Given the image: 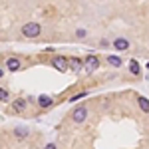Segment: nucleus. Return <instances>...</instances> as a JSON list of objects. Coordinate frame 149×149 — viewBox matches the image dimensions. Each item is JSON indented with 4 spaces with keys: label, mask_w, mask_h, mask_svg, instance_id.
Masks as SVG:
<instances>
[{
    "label": "nucleus",
    "mask_w": 149,
    "mask_h": 149,
    "mask_svg": "<svg viewBox=\"0 0 149 149\" xmlns=\"http://www.w3.org/2000/svg\"><path fill=\"white\" fill-rule=\"evenodd\" d=\"M84 64H86V66H88L90 70H95L97 66H100V58L93 56V54H90V56L86 58V62H84Z\"/></svg>",
    "instance_id": "nucleus-4"
},
{
    "label": "nucleus",
    "mask_w": 149,
    "mask_h": 149,
    "mask_svg": "<svg viewBox=\"0 0 149 149\" xmlns=\"http://www.w3.org/2000/svg\"><path fill=\"white\" fill-rule=\"evenodd\" d=\"M12 107H14L16 111H22L24 107H26V100H16V102L12 103Z\"/></svg>",
    "instance_id": "nucleus-8"
},
{
    "label": "nucleus",
    "mask_w": 149,
    "mask_h": 149,
    "mask_svg": "<svg viewBox=\"0 0 149 149\" xmlns=\"http://www.w3.org/2000/svg\"><path fill=\"white\" fill-rule=\"evenodd\" d=\"M113 46H115V50H127L129 48V42H127L125 38H117L113 42Z\"/></svg>",
    "instance_id": "nucleus-6"
},
{
    "label": "nucleus",
    "mask_w": 149,
    "mask_h": 149,
    "mask_svg": "<svg viewBox=\"0 0 149 149\" xmlns=\"http://www.w3.org/2000/svg\"><path fill=\"white\" fill-rule=\"evenodd\" d=\"M137 102H139V107H141V109L147 113V111H149V102L145 100V97H137Z\"/></svg>",
    "instance_id": "nucleus-9"
},
{
    "label": "nucleus",
    "mask_w": 149,
    "mask_h": 149,
    "mask_svg": "<svg viewBox=\"0 0 149 149\" xmlns=\"http://www.w3.org/2000/svg\"><path fill=\"white\" fill-rule=\"evenodd\" d=\"M54 66H56L60 72H66L68 70V58H64V56H58L56 60H54Z\"/></svg>",
    "instance_id": "nucleus-3"
},
{
    "label": "nucleus",
    "mask_w": 149,
    "mask_h": 149,
    "mask_svg": "<svg viewBox=\"0 0 149 149\" xmlns=\"http://www.w3.org/2000/svg\"><path fill=\"white\" fill-rule=\"evenodd\" d=\"M22 34L26 36V38H36V36L40 34V24H36V22H28V24H24Z\"/></svg>",
    "instance_id": "nucleus-1"
},
{
    "label": "nucleus",
    "mask_w": 149,
    "mask_h": 149,
    "mask_svg": "<svg viewBox=\"0 0 149 149\" xmlns=\"http://www.w3.org/2000/svg\"><path fill=\"white\" fill-rule=\"evenodd\" d=\"M46 149H56V145H54V143H48V145H46Z\"/></svg>",
    "instance_id": "nucleus-16"
},
{
    "label": "nucleus",
    "mask_w": 149,
    "mask_h": 149,
    "mask_svg": "<svg viewBox=\"0 0 149 149\" xmlns=\"http://www.w3.org/2000/svg\"><path fill=\"white\" fill-rule=\"evenodd\" d=\"M86 117H88V109L81 105V107H76L74 109V113H72V119L76 121V123H84L86 121Z\"/></svg>",
    "instance_id": "nucleus-2"
},
{
    "label": "nucleus",
    "mask_w": 149,
    "mask_h": 149,
    "mask_svg": "<svg viewBox=\"0 0 149 149\" xmlns=\"http://www.w3.org/2000/svg\"><path fill=\"white\" fill-rule=\"evenodd\" d=\"M38 103H40V107H50V105H52V97L40 95V97H38Z\"/></svg>",
    "instance_id": "nucleus-7"
},
{
    "label": "nucleus",
    "mask_w": 149,
    "mask_h": 149,
    "mask_svg": "<svg viewBox=\"0 0 149 149\" xmlns=\"http://www.w3.org/2000/svg\"><path fill=\"white\" fill-rule=\"evenodd\" d=\"M2 74H4V72H2V68H0V78H2Z\"/></svg>",
    "instance_id": "nucleus-17"
},
{
    "label": "nucleus",
    "mask_w": 149,
    "mask_h": 149,
    "mask_svg": "<svg viewBox=\"0 0 149 149\" xmlns=\"http://www.w3.org/2000/svg\"><path fill=\"white\" fill-rule=\"evenodd\" d=\"M6 68L10 70V72H16V70H20V60H18V58H8V62H6Z\"/></svg>",
    "instance_id": "nucleus-5"
},
{
    "label": "nucleus",
    "mask_w": 149,
    "mask_h": 149,
    "mask_svg": "<svg viewBox=\"0 0 149 149\" xmlns=\"http://www.w3.org/2000/svg\"><path fill=\"white\" fill-rule=\"evenodd\" d=\"M16 137H26V129H16Z\"/></svg>",
    "instance_id": "nucleus-14"
},
{
    "label": "nucleus",
    "mask_w": 149,
    "mask_h": 149,
    "mask_svg": "<svg viewBox=\"0 0 149 149\" xmlns=\"http://www.w3.org/2000/svg\"><path fill=\"white\" fill-rule=\"evenodd\" d=\"M0 100L2 102H8V92L6 90H0Z\"/></svg>",
    "instance_id": "nucleus-13"
},
{
    "label": "nucleus",
    "mask_w": 149,
    "mask_h": 149,
    "mask_svg": "<svg viewBox=\"0 0 149 149\" xmlns=\"http://www.w3.org/2000/svg\"><path fill=\"white\" fill-rule=\"evenodd\" d=\"M81 97H86V93H78V95H74L72 102H78V100H81Z\"/></svg>",
    "instance_id": "nucleus-15"
},
{
    "label": "nucleus",
    "mask_w": 149,
    "mask_h": 149,
    "mask_svg": "<svg viewBox=\"0 0 149 149\" xmlns=\"http://www.w3.org/2000/svg\"><path fill=\"white\" fill-rule=\"evenodd\" d=\"M68 64H72V68H74V70H80L81 68V62H80V60H76V58H70Z\"/></svg>",
    "instance_id": "nucleus-12"
},
{
    "label": "nucleus",
    "mask_w": 149,
    "mask_h": 149,
    "mask_svg": "<svg viewBox=\"0 0 149 149\" xmlns=\"http://www.w3.org/2000/svg\"><path fill=\"white\" fill-rule=\"evenodd\" d=\"M129 70H131V74H133V76H137V74H139V64L135 62V60H131V62H129Z\"/></svg>",
    "instance_id": "nucleus-10"
},
{
    "label": "nucleus",
    "mask_w": 149,
    "mask_h": 149,
    "mask_svg": "<svg viewBox=\"0 0 149 149\" xmlns=\"http://www.w3.org/2000/svg\"><path fill=\"white\" fill-rule=\"evenodd\" d=\"M107 62H109L111 66H121V58L119 56H107Z\"/></svg>",
    "instance_id": "nucleus-11"
}]
</instances>
